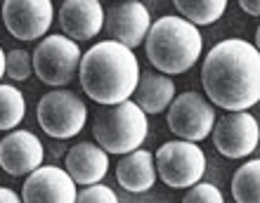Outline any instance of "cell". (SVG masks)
Returning <instances> with one entry per match:
<instances>
[{"label":"cell","instance_id":"10","mask_svg":"<svg viewBox=\"0 0 260 203\" xmlns=\"http://www.w3.org/2000/svg\"><path fill=\"white\" fill-rule=\"evenodd\" d=\"M55 7L50 0H7L3 5V21L19 41H36L48 33Z\"/></svg>","mask_w":260,"mask_h":203},{"label":"cell","instance_id":"7","mask_svg":"<svg viewBox=\"0 0 260 203\" xmlns=\"http://www.w3.org/2000/svg\"><path fill=\"white\" fill-rule=\"evenodd\" d=\"M81 48L67 36H45L34 52V71L45 85L59 88L74 81L81 66Z\"/></svg>","mask_w":260,"mask_h":203},{"label":"cell","instance_id":"16","mask_svg":"<svg viewBox=\"0 0 260 203\" xmlns=\"http://www.w3.org/2000/svg\"><path fill=\"white\" fill-rule=\"evenodd\" d=\"M116 180L125 191H133V194L149 191L156 182V165L151 154L144 149L125 154L116 165Z\"/></svg>","mask_w":260,"mask_h":203},{"label":"cell","instance_id":"26","mask_svg":"<svg viewBox=\"0 0 260 203\" xmlns=\"http://www.w3.org/2000/svg\"><path fill=\"white\" fill-rule=\"evenodd\" d=\"M5 76V52H3V48H0V78Z\"/></svg>","mask_w":260,"mask_h":203},{"label":"cell","instance_id":"22","mask_svg":"<svg viewBox=\"0 0 260 203\" xmlns=\"http://www.w3.org/2000/svg\"><path fill=\"white\" fill-rule=\"evenodd\" d=\"M182 203H225V198L218 187H213L211 182H197L194 187H189Z\"/></svg>","mask_w":260,"mask_h":203},{"label":"cell","instance_id":"9","mask_svg":"<svg viewBox=\"0 0 260 203\" xmlns=\"http://www.w3.org/2000/svg\"><path fill=\"white\" fill-rule=\"evenodd\" d=\"M213 144L227 158H244L253 154L260 140L258 121L248 111H230L222 118H215Z\"/></svg>","mask_w":260,"mask_h":203},{"label":"cell","instance_id":"21","mask_svg":"<svg viewBox=\"0 0 260 203\" xmlns=\"http://www.w3.org/2000/svg\"><path fill=\"white\" fill-rule=\"evenodd\" d=\"M5 74L12 81H26L34 74V59L26 50H12L5 54Z\"/></svg>","mask_w":260,"mask_h":203},{"label":"cell","instance_id":"6","mask_svg":"<svg viewBox=\"0 0 260 203\" xmlns=\"http://www.w3.org/2000/svg\"><path fill=\"white\" fill-rule=\"evenodd\" d=\"M154 165L171 189H189L204 177L206 156L194 142L175 140L158 147Z\"/></svg>","mask_w":260,"mask_h":203},{"label":"cell","instance_id":"13","mask_svg":"<svg viewBox=\"0 0 260 203\" xmlns=\"http://www.w3.org/2000/svg\"><path fill=\"white\" fill-rule=\"evenodd\" d=\"M43 144L28 130H12L0 140V168L7 175H31L43 165Z\"/></svg>","mask_w":260,"mask_h":203},{"label":"cell","instance_id":"11","mask_svg":"<svg viewBox=\"0 0 260 203\" xmlns=\"http://www.w3.org/2000/svg\"><path fill=\"white\" fill-rule=\"evenodd\" d=\"M24 203H76V182L67 170L57 165H41L26 177L21 187Z\"/></svg>","mask_w":260,"mask_h":203},{"label":"cell","instance_id":"20","mask_svg":"<svg viewBox=\"0 0 260 203\" xmlns=\"http://www.w3.org/2000/svg\"><path fill=\"white\" fill-rule=\"evenodd\" d=\"M26 116V99L14 85L0 83V130H14Z\"/></svg>","mask_w":260,"mask_h":203},{"label":"cell","instance_id":"25","mask_svg":"<svg viewBox=\"0 0 260 203\" xmlns=\"http://www.w3.org/2000/svg\"><path fill=\"white\" fill-rule=\"evenodd\" d=\"M239 7H241V10H244V12L253 14V17H258V14H260V5H258V3H255V0H253V3H248V0H241V3H239Z\"/></svg>","mask_w":260,"mask_h":203},{"label":"cell","instance_id":"8","mask_svg":"<svg viewBox=\"0 0 260 203\" xmlns=\"http://www.w3.org/2000/svg\"><path fill=\"white\" fill-rule=\"evenodd\" d=\"M168 111V128L185 142H201L215 125V109L199 92H182L171 101Z\"/></svg>","mask_w":260,"mask_h":203},{"label":"cell","instance_id":"18","mask_svg":"<svg viewBox=\"0 0 260 203\" xmlns=\"http://www.w3.org/2000/svg\"><path fill=\"white\" fill-rule=\"evenodd\" d=\"M182 19L192 26H206L218 21L227 10V0H178L175 3Z\"/></svg>","mask_w":260,"mask_h":203},{"label":"cell","instance_id":"24","mask_svg":"<svg viewBox=\"0 0 260 203\" xmlns=\"http://www.w3.org/2000/svg\"><path fill=\"white\" fill-rule=\"evenodd\" d=\"M0 203H24V201H19V196H17L12 189L0 187Z\"/></svg>","mask_w":260,"mask_h":203},{"label":"cell","instance_id":"15","mask_svg":"<svg viewBox=\"0 0 260 203\" xmlns=\"http://www.w3.org/2000/svg\"><path fill=\"white\" fill-rule=\"evenodd\" d=\"M64 168L76 184H83V187L100 184L109 168V156L92 142H78L69 149Z\"/></svg>","mask_w":260,"mask_h":203},{"label":"cell","instance_id":"23","mask_svg":"<svg viewBox=\"0 0 260 203\" xmlns=\"http://www.w3.org/2000/svg\"><path fill=\"white\" fill-rule=\"evenodd\" d=\"M76 203H118V196L114 194L111 187L90 184V187H83V189L76 194Z\"/></svg>","mask_w":260,"mask_h":203},{"label":"cell","instance_id":"14","mask_svg":"<svg viewBox=\"0 0 260 203\" xmlns=\"http://www.w3.org/2000/svg\"><path fill=\"white\" fill-rule=\"evenodd\" d=\"M59 26L74 43L90 41L104 26V7L97 0H67L59 7Z\"/></svg>","mask_w":260,"mask_h":203},{"label":"cell","instance_id":"2","mask_svg":"<svg viewBox=\"0 0 260 203\" xmlns=\"http://www.w3.org/2000/svg\"><path fill=\"white\" fill-rule=\"evenodd\" d=\"M140 61L121 43L102 41L81 57L78 78L83 92L102 107L130 99L140 81Z\"/></svg>","mask_w":260,"mask_h":203},{"label":"cell","instance_id":"17","mask_svg":"<svg viewBox=\"0 0 260 203\" xmlns=\"http://www.w3.org/2000/svg\"><path fill=\"white\" fill-rule=\"evenodd\" d=\"M133 97H135V104L144 114H161L175 99V83H173V78H168L164 74L147 71V74H140V81H137Z\"/></svg>","mask_w":260,"mask_h":203},{"label":"cell","instance_id":"4","mask_svg":"<svg viewBox=\"0 0 260 203\" xmlns=\"http://www.w3.org/2000/svg\"><path fill=\"white\" fill-rule=\"evenodd\" d=\"M92 135L107 154H130L147 137V114L133 99L102 107L92 121Z\"/></svg>","mask_w":260,"mask_h":203},{"label":"cell","instance_id":"12","mask_svg":"<svg viewBox=\"0 0 260 203\" xmlns=\"http://www.w3.org/2000/svg\"><path fill=\"white\" fill-rule=\"evenodd\" d=\"M104 26L111 41L133 50L144 43L151 26V17L142 3H118L104 12Z\"/></svg>","mask_w":260,"mask_h":203},{"label":"cell","instance_id":"5","mask_svg":"<svg viewBox=\"0 0 260 203\" xmlns=\"http://www.w3.org/2000/svg\"><path fill=\"white\" fill-rule=\"evenodd\" d=\"M36 116H38V125L43 128V132L57 140H69L83 130L88 121V109L76 92L55 90L41 97L36 107Z\"/></svg>","mask_w":260,"mask_h":203},{"label":"cell","instance_id":"3","mask_svg":"<svg viewBox=\"0 0 260 203\" xmlns=\"http://www.w3.org/2000/svg\"><path fill=\"white\" fill-rule=\"evenodd\" d=\"M144 50L151 66L171 78L175 74H185L197 64L204 50V38L199 28L182 17H161L149 26Z\"/></svg>","mask_w":260,"mask_h":203},{"label":"cell","instance_id":"19","mask_svg":"<svg viewBox=\"0 0 260 203\" xmlns=\"http://www.w3.org/2000/svg\"><path fill=\"white\" fill-rule=\"evenodd\" d=\"M260 161L244 163L232 177V196L237 203H260Z\"/></svg>","mask_w":260,"mask_h":203},{"label":"cell","instance_id":"1","mask_svg":"<svg viewBox=\"0 0 260 203\" xmlns=\"http://www.w3.org/2000/svg\"><path fill=\"white\" fill-rule=\"evenodd\" d=\"M201 83L208 99L227 111H246L260 99V54L241 38L218 43L206 54Z\"/></svg>","mask_w":260,"mask_h":203}]
</instances>
